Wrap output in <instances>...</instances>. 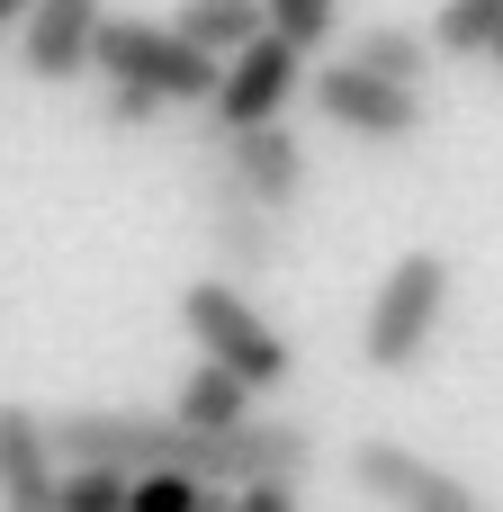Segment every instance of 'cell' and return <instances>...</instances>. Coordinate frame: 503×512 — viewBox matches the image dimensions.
<instances>
[{
    "label": "cell",
    "mask_w": 503,
    "mask_h": 512,
    "mask_svg": "<svg viewBox=\"0 0 503 512\" xmlns=\"http://www.w3.org/2000/svg\"><path fill=\"white\" fill-rule=\"evenodd\" d=\"M180 333L198 342V360L207 369H225L234 387H252V396H270V387H288V369H297V351H288V333L234 288V279H189L180 288Z\"/></svg>",
    "instance_id": "cell-1"
},
{
    "label": "cell",
    "mask_w": 503,
    "mask_h": 512,
    "mask_svg": "<svg viewBox=\"0 0 503 512\" xmlns=\"http://www.w3.org/2000/svg\"><path fill=\"white\" fill-rule=\"evenodd\" d=\"M441 315H450V261H441V252H405V261L378 279L369 315H360V369L414 378V369L432 360Z\"/></svg>",
    "instance_id": "cell-2"
},
{
    "label": "cell",
    "mask_w": 503,
    "mask_h": 512,
    "mask_svg": "<svg viewBox=\"0 0 503 512\" xmlns=\"http://www.w3.org/2000/svg\"><path fill=\"white\" fill-rule=\"evenodd\" d=\"M306 468H315V432L306 423H279V414H252L234 432H180V477L189 486H216V495L297 486Z\"/></svg>",
    "instance_id": "cell-3"
},
{
    "label": "cell",
    "mask_w": 503,
    "mask_h": 512,
    "mask_svg": "<svg viewBox=\"0 0 503 512\" xmlns=\"http://www.w3.org/2000/svg\"><path fill=\"white\" fill-rule=\"evenodd\" d=\"M90 72H108V81H126V90H144V99H162V108H207L216 99V72L225 63H207V54H189L171 27H153V18H99V45H90Z\"/></svg>",
    "instance_id": "cell-4"
},
{
    "label": "cell",
    "mask_w": 503,
    "mask_h": 512,
    "mask_svg": "<svg viewBox=\"0 0 503 512\" xmlns=\"http://www.w3.org/2000/svg\"><path fill=\"white\" fill-rule=\"evenodd\" d=\"M306 90V54L279 45V36H252L225 72H216V99H207V135H252V126H279L288 99Z\"/></svg>",
    "instance_id": "cell-5"
},
{
    "label": "cell",
    "mask_w": 503,
    "mask_h": 512,
    "mask_svg": "<svg viewBox=\"0 0 503 512\" xmlns=\"http://www.w3.org/2000/svg\"><path fill=\"white\" fill-rule=\"evenodd\" d=\"M351 486L378 512H486V495L468 477H450L441 459H423L414 441H387V432L351 450Z\"/></svg>",
    "instance_id": "cell-6"
},
{
    "label": "cell",
    "mask_w": 503,
    "mask_h": 512,
    "mask_svg": "<svg viewBox=\"0 0 503 512\" xmlns=\"http://www.w3.org/2000/svg\"><path fill=\"white\" fill-rule=\"evenodd\" d=\"M306 99H315V117H324L333 135H351V144H414V135H423V90H387V81H369V72H351V63H324V72L306 81Z\"/></svg>",
    "instance_id": "cell-7"
},
{
    "label": "cell",
    "mask_w": 503,
    "mask_h": 512,
    "mask_svg": "<svg viewBox=\"0 0 503 512\" xmlns=\"http://www.w3.org/2000/svg\"><path fill=\"white\" fill-rule=\"evenodd\" d=\"M189 207H198V234H207V252H216L225 270H243V279L279 270V216H261V207H252V198L234 189V171H225L216 153H198Z\"/></svg>",
    "instance_id": "cell-8"
},
{
    "label": "cell",
    "mask_w": 503,
    "mask_h": 512,
    "mask_svg": "<svg viewBox=\"0 0 503 512\" xmlns=\"http://www.w3.org/2000/svg\"><path fill=\"white\" fill-rule=\"evenodd\" d=\"M198 153H216L261 216H297V198H306V144L288 126H252V135H207L198 126Z\"/></svg>",
    "instance_id": "cell-9"
},
{
    "label": "cell",
    "mask_w": 503,
    "mask_h": 512,
    "mask_svg": "<svg viewBox=\"0 0 503 512\" xmlns=\"http://www.w3.org/2000/svg\"><path fill=\"white\" fill-rule=\"evenodd\" d=\"M99 18H108V0H27V18H18V72L45 81V90L81 81L90 45H99Z\"/></svg>",
    "instance_id": "cell-10"
},
{
    "label": "cell",
    "mask_w": 503,
    "mask_h": 512,
    "mask_svg": "<svg viewBox=\"0 0 503 512\" xmlns=\"http://www.w3.org/2000/svg\"><path fill=\"white\" fill-rule=\"evenodd\" d=\"M54 441H45V414L36 405H0V512H54Z\"/></svg>",
    "instance_id": "cell-11"
},
{
    "label": "cell",
    "mask_w": 503,
    "mask_h": 512,
    "mask_svg": "<svg viewBox=\"0 0 503 512\" xmlns=\"http://www.w3.org/2000/svg\"><path fill=\"white\" fill-rule=\"evenodd\" d=\"M171 36L189 54H207V63H234L252 36H270V18H261V0H180Z\"/></svg>",
    "instance_id": "cell-12"
},
{
    "label": "cell",
    "mask_w": 503,
    "mask_h": 512,
    "mask_svg": "<svg viewBox=\"0 0 503 512\" xmlns=\"http://www.w3.org/2000/svg\"><path fill=\"white\" fill-rule=\"evenodd\" d=\"M342 63L369 72V81H387V90H423V72H432V36H414V27H360Z\"/></svg>",
    "instance_id": "cell-13"
},
{
    "label": "cell",
    "mask_w": 503,
    "mask_h": 512,
    "mask_svg": "<svg viewBox=\"0 0 503 512\" xmlns=\"http://www.w3.org/2000/svg\"><path fill=\"white\" fill-rule=\"evenodd\" d=\"M171 423L180 432H234V423H252V387H234L225 369H189L180 378V396H171Z\"/></svg>",
    "instance_id": "cell-14"
},
{
    "label": "cell",
    "mask_w": 503,
    "mask_h": 512,
    "mask_svg": "<svg viewBox=\"0 0 503 512\" xmlns=\"http://www.w3.org/2000/svg\"><path fill=\"white\" fill-rule=\"evenodd\" d=\"M503 45V0H441L432 54H495Z\"/></svg>",
    "instance_id": "cell-15"
},
{
    "label": "cell",
    "mask_w": 503,
    "mask_h": 512,
    "mask_svg": "<svg viewBox=\"0 0 503 512\" xmlns=\"http://www.w3.org/2000/svg\"><path fill=\"white\" fill-rule=\"evenodd\" d=\"M261 18H270V36L279 45H333V27H342V0H261Z\"/></svg>",
    "instance_id": "cell-16"
},
{
    "label": "cell",
    "mask_w": 503,
    "mask_h": 512,
    "mask_svg": "<svg viewBox=\"0 0 503 512\" xmlns=\"http://www.w3.org/2000/svg\"><path fill=\"white\" fill-rule=\"evenodd\" d=\"M54 512H126V477H108V468H63Z\"/></svg>",
    "instance_id": "cell-17"
},
{
    "label": "cell",
    "mask_w": 503,
    "mask_h": 512,
    "mask_svg": "<svg viewBox=\"0 0 503 512\" xmlns=\"http://www.w3.org/2000/svg\"><path fill=\"white\" fill-rule=\"evenodd\" d=\"M99 126H108V135H144V126H162V99H144V90L108 81V90H99Z\"/></svg>",
    "instance_id": "cell-18"
},
{
    "label": "cell",
    "mask_w": 503,
    "mask_h": 512,
    "mask_svg": "<svg viewBox=\"0 0 503 512\" xmlns=\"http://www.w3.org/2000/svg\"><path fill=\"white\" fill-rule=\"evenodd\" d=\"M198 495H207V486H189V477L162 468V477H135V486H126V512H198Z\"/></svg>",
    "instance_id": "cell-19"
},
{
    "label": "cell",
    "mask_w": 503,
    "mask_h": 512,
    "mask_svg": "<svg viewBox=\"0 0 503 512\" xmlns=\"http://www.w3.org/2000/svg\"><path fill=\"white\" fill-rule=\"evenodd\" d=\"M225 512H297V486H243Z\"/></svg>",
    "instance_id": "cell-20"
},
{
    "label": "cell",
    "mask_w": 503,
    "mask_h": 512,
    "mask_svg": "<svg viewBox=\"0 0 503 512\" xmlns=\"http://www.w3.org/2000/svg\"><path fill=\"white\" fill-rule=\"evenodd\" d=\"M18 18H27V0H0V36H18Z\"/></svg>",
    "instance_id": "cell-21"
},
{
    "label": "cell",
    "mask_w": 503,
    "mask_h": 512,
    "mask_svg": "<svg viewBox=\"0 0 503 512\" xmlns=\"http://www.w3.org/2000/svg\"><path fill=\"white\" fill-rule=\"evenodd\" d=\"M495 63H503V45H495Z\"/></svg>",
    "instance_id": "cell-22"
}]
</instances>
